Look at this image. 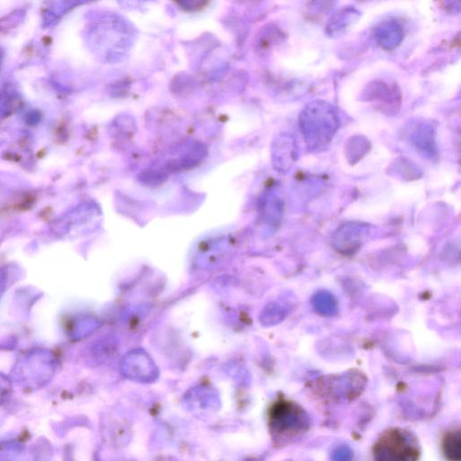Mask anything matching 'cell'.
Listing matches in <instances>:
<instances>
[{
  "mask_svg": "<svg viewBox=\"0 0 461 461\" xmlns=\"http://www.w3.org/2000/svg\"><path fill=\"white\" fill-rule=\"evenodd\" d=\"M373 453L375 461H418L420 449L411 433L395 428L382 434Z\"/></svg>",
  "mask_w": 461,
  "mask_h": 461,
  "instance_id": "obj_2",
  "label": "cell"
},
{
  "mask_svg": "<svg viewBox=\"0 0 461 461\" xmlns=\"http://www.w3.org/2000/svg\"><path fill=\"white\" fill-rule=\"evenodd\" d=\"M461 437L460 431H452L446 434L442 442V451L448 461H460Z\"/></svg>",
  "mask_w": 461,
  "mask_h": 461,
  "instance_id": "obj_7",
  "label": "cell"
},
{
  "mask_svg": "<svg viewBox=\"0 0 461 461\" xmlns=\"http://www.w3.org/2000/svg\"><path fill=\"white\" fill-rule=\"evenodd\" d=\"M370 142L364 136H352L346 145V156L352 164L361 160L370 150Z\"/></svg>",
  "mask_w": 461,
  "mask_h": 461,
  "instance_id": "obj_8",
  "label": "cell"
},
{
  "mask_svg": "<svg viewBox=\"0 0 461 461\" xmlns=\"http://www.w3.org/2000/svg\"><path fill=\"white\" fill-rule=\"evenodd\" d=\"M299 121L306 145L312 151L326 150L340 126L337 111L323 100L309 103L301 112Z\"/></svg>",
  "mask_w": 461,
  "mask_h": 461,
  "instance_id": "obj_1",
  "label": "cell"
},
{
  "mask_svg": "<svg viewBox=\"0 0 461 461\" xmlns=\"http://www.w3.org/2000/svg\"><path fill=\"white\" fill-rule=\"evenodd\" d=\"M272 162L276 169L285 172L292 167L297 159L296 140L292 135L282 133L272 144Z\"/></svg>",
  "mask_w": 461,
  "mask_h": 461,
  "instance_id": "obj_3",
  "label": "cell"
},
{
  "mask_svg": "<svg viewBox=\"0 0 461 461\" xmlns=\"http://www.w3.org/2000/svg\"><path fill=\"white\" fill-rule=\"evenodd\" d=\"M375 38L383 49L393 50L402 41L404 30L397 21H385L375 30Z\"/></svg>",
  "mask_w": 461,
  "mask_h": 461,
  "instance_id": "obj_4",
  "label": "cell"
},
{
  "mask_svg": "<svg viewBox=\"0 0 461 461\" xmlns=\"http://www.w3.org/2000/svg\"><path fill=\"white\" fill-rule=\"evenodd\" d=\"M359 12L353 8H345L343 10L338 12L335 16L330 20L327 26V32L331 37H339L343 35L354 21L359 19Z\"/></svg>",
  "mask_w": 461,
  "mask_h": 461,
  "instance_id": "obj_6",
  "label": "cell"
},
{
  "mask_svg": "<svg viewBox=\"0 0 461 461\" xmlns=\"http://www.w3.org/2000/svg\"><path fill=\"white\" fill-rule=\"evenodd\" d=\"M433 127L430 124H422L413 135V144L424 156L433 158L436 156V144Z\"/></svg>",
  "mask_w": 461,
  "mask_h": 461,
  "instance_id": "obj_5",
  "label": "cell"
}]
</instances>
